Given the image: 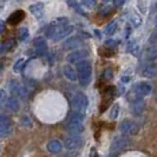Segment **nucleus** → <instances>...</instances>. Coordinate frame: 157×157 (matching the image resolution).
<instances>
[{
	"label": "nucleus",
	"mask_w": 157,
	"mask_h": 157,
	"mask_svg": "<svg viewBox=\"0 0 157 157\" xmlns=\"http://www.w3.org/2000/svg\"><path fill=\"white\" fill-rule=\"evenodd\" d=\"M71 105L77 112H82L84 113V111L87 109V105H89V99L84 94L78 92L73 96L72 101H71Z\"/></svg>",
	"instance_id": "5"
},
{
	"label": "nucleus",
	"mask_w": 157,
	"mask_h": 157,
	"mask_svg": "<svg viewBox=\"0 0 157 157\" xmlns=\"http://www.w3.org/2000/svg\"><path fill=\"white\" fill-rule=\"evenodd\" d=\"M82 39L79 37H72L70 39H67L64 43V48L65 50H70V48H76L79 45H82Z\"/></svg>",
	"instance_id": "18"
},
{
	"label": "nucleus",
	"mask_w": 157,
	"mask_h": 157,
	"mask_svg": "<svg viewBox=\"0 0 157 157\" xmlns=\"http://www.w3.org/2000/svg\"><path fill=\"white\" fill-rule=\"evenodd\" d=\"M84 113L75 111L73 113H71L67 121V130L70 131L73 136H78L79 134L83 132L84 130Z\"/></svg>",
	"instance_id": "2"
},
{
	"label": "nucleus",
	"mask_w": 157,
	"mask_h": 157,
	"mask_svg": "<svg viewBox=\"0 0 157 157\" xmlns=\"http://www.w3.org/2000/svg\"><path fill=\"white\" fill-rule=\"evenodd\" d=\"M152 91V86L150 83H147V82H140L138 84H136L134 86V89L131 90L130 94L134 96V99L132 102H136V101H141L142 97H145L148 94H151Z\"/></svg>",
	"instance_id": "4"
},
{
	"label": "nucleus",
	"mask_w": 157,
	"mask_h": 157,
	"mask_svg": "<svg viewBox=\"0 0 157 157\" xmlns=\"http://www.w3.org/2000/svg\"><path fill=\"white\" fill-rule=\"evenodd\" d=\"M72 31H73V26H71L69 24L62 25V26H55L50 24V26L46 30V37L51 38L53 41H59L64 39L65 37H67Z\"/></svg>",
	"instance_id": "1"
},
{
	"label": "nucleus",
	"mask_w": 157,
	"mask_h": 157,
	"mask_svg": "<svg viewBox=\"0 0 157 157\" xmlns=\"http://www.w3.org/2000/svg\"><path fill=\"white\" fill-rule=\"evenodd\" d=\"M64 75H65V77L71 80V82H75L76 79H77V73H76V71L73 70L72 67H71L70 65H65L64 66Z\"/></svg>",
	"instance_id": "19"
},
{
	"label": "nucleus",
	"mask_w": 157,
	"mask_h": 157,
	"mask_svg": "<svg viewBox=\"0 0 157 157\" xmlns=\"http://www.w3.org/2000/svg\"><path fill=\"white\" fill-rule=\"evenodd\" d=\"M113 4H115V5H117V6H119V5L125 4V1H113Z\"/></svg>",
	"instance_id": "38"
},
{
	"label": "nucleus",
	"mask_w": 157,
	"mask_h": 157,
	"mask_svg": "<svg viewBox=\"0 0 157 157\" xmlns=\"http://www.w3.org/2000/svg\"><path fill=\"white\" fill-rule=\"evenodd\" d=\"M24 18H25V12H24L23 10H18V11L13 12L11 16L8 17V24L18 25L20 21H23Z\"/></svg>",
	"instance_id": "12"
},
{
	"label": "nucleus",
	"mask_w": 157,
	"mask_h": 157,
	"mask_svg": "<svg viewBox=\"0 0 157 157\" xmlns=\"http://www.w3.org/2000/svg\"><path fill=\"white\" fill-rule=\"evenodd\" d=\"M77 77L79 79V83L82 86H86L91 82L92 76V66L89 60H82L77 63Z\"/></svg>",
	"instance_id": "3"
},
{
	"label": "nucleus",
	"mask_w": 157,
	"mask_h": 157,
	"mask_svg": "<svg viewBox=\"0 0 157 157\" xmlns=\"http://www.w3.org/2000/svg\"><path fill=\"white\" fill-rule=\"evenodd\" d=\"M82 144H83V140L79 136H73V135L66 137L64 141V145L67 150H77L82 147Z\"/></svg>",
	"instance_id": "7"
},
{
	"label": "nucleus",
	"mask_w": 157,
	"mask_h": 157,
	"mask_svg": "<svg viewBox=\"0 0 157 157\" xmlns=\"http://www.w3.org/2000/svg\"><path fill=\"white\" fill-rule=\"evenodd\" d=\"M13 45H14V41H13V40H7L6 43H4V44L1 45V47H0V52H6V51H8Z\"/></svg>",
	"instance_id": "24"
},
{
	"label": "nucleus",
	"mask_w": 157,
	"mask_h": 157,
	"mask_svg": "<svg viewBox=\"0 0 157 157\" xmlns=\"http://www.w3.org/2000/svg\"><path fill=\"white\" fill-rule=\"evenodd\" d=\"M154 7H155V11H157V2H155V5H154Z\"/></svg>",
	"instance_id": "39"
},
{
	"label": "nucleus",
	"mask_w": 157,
	"mask_h": 157,
	"mask_svg": "<svg viewBox=\"0 0 157 157\" xmlns=\"http://www.w3.org/2000/svg\"><path fill=\"white\" fill-rule=\"evenodd\" d=\"M10 132H11L10 129H7V128H5V126H2L0 124V138H1V137H6Z\"/></svg>",
	"instance_id": "27"
},
{
	"label": "nucleus",
	"mask_w": 157,
	"mask_h": 157,
	"mask_svg": "<svg viewBox=\"0 0 157 157\" xmlns=\"http://www.w3.org/2000/svg\"><path fill=\"white\" fill-rule=\"evenodd\" d=\"M101 53H102L103 57H112V56L115 55V50H111V48L104 47L102 51H101Z\"/></svg>",
	"instance_id": "25"
},
{
	"label": "nucleus",
	"mask_w": 157,
	"mask_h": 157,
	"mask_svg": "<svg viewBox=\"0 0 157 157\" xmlns=\"http://www.w3.org/2000/svg\"><path fill=\"white\" fill-rule=\"evenodd\" d=\"M4 67H5V65H4V59H1V60H0V73L2 72Z\"/></svg>",
	"instance_id": "37"
},
{
	"label": "nucleus",
	"mask_w": 157,
	"mask_h": 157,
	"mask_svg": "<svg viewBox=\"0 0 157 157\" xmlns=\"http://www.w3.org/2000/svg\"><path fill=\"white\" fill-rule=\"evenodd\" d=\"M129 144V138L126 136H118L113 140V143H112V147H111V150L115 151V150H121L123 148H125L126 145Z\"/></svg>",
	"instance_id": "11"
},
{
	"label": "nucleus",
	"mask_w": 157,
	"mask_h": 157,
	"mask_svg": "<svg viewBox=\"0 0 157 157\" xmlns=\"http://www.w3.org/2000/svg\"><path fill=\"white\" fill-rule=\"evenodd\" d=\"M119 130L126 136H134V135L138 134L140 126L132 121H123L122 124L119 125Z\"/></svg>",
	"instance_id": "6"
},
{
	"label": "nucleus",
	"mask_w": 157,
	"mask_h": 157,
	"mask_svg": "<svg viewBox=\"0 0 157 157\" xmlns=\"http://www.w3.org/2000/svg\"><path fill=\"white\" fill-rule=\"evenodd\" d=\"M103 78H105L106 80L112 78V71H111L110 69H109V70L104 71V76H103Z\"/></svg>",
	"instance_id": "33"
},
{
	"label": "nucleus",
	"mask_w": 157,
	"mask_h": 157,
	"mask_svg": "<svg viewBox=\"0 0 157 157\" xmlns=\"http://www.w3.org/2000/svg\"><path fill=\"white\" fill-rule=\"evenodd\" d=\"M23 64H24V59L18 60V62L16 63V65H14V71H16V72H19V71L23 69V66H24Z\"/></svg>",
	"instance_id": "31"
},
{
	"label": "nucleus",
	"mask_w": 157,
	"mask_h": 157,
	"mask_svg": "<svg viewBox=\"0 0 157 157\" xmlns=\"http://www.w3.org/2000/svg\"><path fill=\"white\" fill-rule=\"evenodd\" d=\"M144 108H145V104L143 101H136V102H132L131 103V112L136 115V116H140L143 113V111H144Z\"/></svg>",
	"instance_id": "14"
},
{
	"label": "nucleus",
	"mask_w": 157,
	"mask_h": 157,
	"mask_svg": "<svg viewBox=\"0 0 157 157\" xmlns=\"http://www.w3.org/2000/svg\"><path fill=\"white\" fill-rule=\"evenodd\" d=\"M80 4H82V5H84V6H86L87 8H91V7H94L97 2L94 1V0H85V1H82Z\"/></svg>",
	"instance_id": "29"
},
{
	"label": "nucleus",
	"mask_w": 157,
	"mask_h": 157,
	"mask_svg": "<svg viewBox=\"0 0 157 157\" xmlns=\"http://www.w3.org/2000/svg\"><path fill=\"white\" fill-rule=\"evenodd\" d=\"M116 46H117V43H116V41H113V40L109 39L108 41H105V46L104 47H106V48H111V47H116Z\"/></svg>",
	"instance_id": "32"
},
{
	"label": "nucleus",
	"mask_w": 157,
	"mask_h": 157,
	"mask_svg": "<svg viewBox=\"0 0 157 157\" xmlns=\"http://www.w3.org/2000/svg\"><path fill=\"white\" fill-rule=\"evenodd\" d=\"M145 58H147L148 60H152V62L157 60V45L151 46L149 50L147 51V56H145Z\"/></svg>",
	"instance_id": "20"
},
{
	"label": "nucleus",
	"mask_w": 157,
	"mask_h": 157,
	"mask_svg": "<svg viewBox=\"0 0 157 157\" xmlns=\"http://www.w3.org/2000/svg\"><path fill=\"white\" fill-rule=\"evenodd\" d=\"M4 30H5V23L2 20H0V33H2Z\"/></svg>",
	"instance_id": "36"
},
{
	"label": "nucleus",
	"mask_w": 157,
	"mask_h": 157,
	"mask_svg": "<svg viewBox=\"0 0 157 157\" xmlns=\"http://www.w3.org/2000/svg\"><path fill=\"white\" fill-rule=\"evenodd\" d=\"M142 75L144 76V77H147V78H154V77H156L157 76V64L152 63V64H149V65H147L143 71H142Z\"/></svg>",
	"instance_id": "13"
},
{
	"label": "nucleus",
	"mask_w": 157,
	"mask_h": 157,
	"mask_svg": "<svg viewBox=\"0 0 157 157\" xmlns=\"http://www.w3.org/2000/svg\"><path fill=\"white\" fill-rule=\"evenodd\" d=\"M5 104H6V108L10 111H12V112H17V111H19V109H20V103H19V101L17 99L16 97L7 98V101H6Z\"/></svg>",
	"instance_id": "17"
},
{
	"label": "nucleus",
	"mask_w": 157,
	"mask_h": 157,
	"mask_svg": "<svg viewBox=\"0 0 157 157\" xmlns=\"http://www.w3.org/2000/svg\"><path fill=\"white\" fill-rule=\"evenodd\" d=\"M132 23H134L135 26H138V25H141L142 21H141V19L136 16V17H134V18H132Z\"/></svg>",
	"instance_id": "34"
},
{
	"label": "nucleus",
	"mask_w": 157,
	"mask_h": 157,
	"mask_svg": "<svg viewBox=\"0 0 157 157\" xmlns=\"http://www.w3.org/2000/svg\"><path fill=\"white\" fill-rule=\"evenodd\" d=\"M7 101V94L5 90H0V105H2L4 103Z\"/></svg>",
	"instance_id": "28"
},
{
	"label": "nucleus",
	"mask_w": 157,
	"mask_h": 157,
	"mask_svg": "<svg viewBox=\"0 0 157 157\" xmlns=\"http://www.w3.org/2000/svg\"><path fill=\"white\" fill-rule=\"evenodd\" d=\"M116 30H117V23H116V21H111V23L108 24V26L105 27V33H106L108 36H112Z\"/></svg>",
	"instance_id": "22"
},
{
	"label": "nucleus",
	"mask_w": 157,
	"mask_h": 157,
	"mask_svg": "<svg viewBox=\"0 0 157 157\" xmlns=\"http://www.w3.org/2000/svg\"><path fill=\"white\" fill-rule=\"evenodd\" d=\"M48 152L51 154H59L62 151V143L57 140H53V141H50L46 145Z\"/></svg>",
	"instance_id": "15"
},
{
	"label": "nucleus",
	"mask_w": 157,
	"mask_h": 157,
	"mask_svg": "<svg viewBox=\"0 0 157 157\" xmlns=\"http://www.w3.org/2000/svg\"><path fill=\"white\" fill-rule=\"evenodd\" d=\"M0 124L11 130V126H12V121H11L7 116H5V115H0Z\"/></svg>",
	"instance_id": "23"
},
{
	"label": "nucleus",
	"mask_w": 157,
	"mask_h": 157,
	"mask_svg": "<svg viewBox=\"0 0 157 157\" xmlns=\"http://www.w3.org/2000/svg\"><path fill=\"white\" fill-rule=\"evenodd\" d=\"M30 11H31V13L36 17L37 19H40L41 17L44 16V6H43V4H40V2H37V4H34V5H31V6H30Z\"/></svg>",
	"instance_id": "16"
},
{
	"label": "nucleus",
	"mask_w": 157,
	"mask_h": 157,
	"mask_svg": "<svg viewBox=\"0 0 157 157\" xmlns=\"http://www.w3.org/2000/svg\"><path fill=\"white\" fill-rule=\"evenodd\" d=\"M29 36H30V32H29V30L26 27L19 29V31H18V38H19V40L24 41V40H26L29 38Z\"/></svg>",
	"instance_id": "21"
},
{
	"label": "nucleus",
	"mask_w": 157,
	"mask_h": 157,
	"mask_svg": "<svg viewBox=\"0 0 157 157\" xmlns=\"http://www.w3.org/2000/svg\"><path fill=\"white\" fill-rule=\"evenodd\" d=\"M155 23H156V25H157V17H156V19H155Z\"/></svg>",
	"instance_id": "40"
},
{
	"label": "nucleus",
	"mask_w": 157,
	"mask_h": 157,
	"mask_svg": "<svg viewBox=\"0 0 157 157\" xmlns=\"http://www.w3.org/2000/svg\"><path fill=\"white\" fill-rule=\"evenodd\" d=\"M149 43L150 44H156L157 43V30H155L151 33V36H150L149 38Z\"/></svg>",
	"instance_id": "30"
},
{
	"label": "nucleus",
	"mask_w": 157,
	"mask_h": 157,
	"mask_svg": "<svg viewBox=\"0 0 157 157\" xmlns=\"http://www.w3.org/2000/svg\"><path fill=\"white\" fill-rule=\"evenodd\" d=\"M87 56H89V52L86 50H77V51H73L72 53L67 56V62L72 64H77L79 62H82V60H85V58Z\"/></svg>",
	"instance_id": "8"
},
{
	"label": "nucleus",
	"mask_w": 157,
	"mask_h": 157,
	"mask_svg": "<svg viewBox=\"0 0 157 157\" xmlns=\"http://www.w3.org/2000/svg\"><path fill=\"white\" fill-rule=\"evenodd\" d=\"M33 46L36 48V52L38 55H45L47 50V45H46V40L44 39L43 37H38L33 40Z\"/></svg>",
	"instance_id": "10"
},
{
	"label": "nucleus",
	"mask_w": 157,
	"mask_h": 157,
	"mask_svg": "<svg viewBox=\"0 0 157 157\" xmlns=\"http://www.w3.org/2000/svg\"><path fill=\"white\" fill-rule=\"evenodd\" d=\"M118 111H119V106L117 104L113 105V108L111 109V113H110V118L111 119H116L118 117Z\"/></svg>",
	"instance_id": "26"
},
{
	"label": "nucleus",
	"mask_w": 157,
	"mask_h": 157,
	"mask_svg": "<svg viewBox=\"0 0 157 157\" xmlns=\"http://www.w3.org/2000/svg\"><path fill=\"white\" fill-rule=\"evenodd\" d=\"M10 91L14 94V96H18V97H20V98H25L26 94H27L26 89H25L21 84L17 83L14 80H12V82L10 83Z\"/></svg>",
	"instance_id": "9"
},
{
	"label": "nucleus",
	"mask_w": 157,
	"mask_h": 157,
	"mask_svg": "<svg viewBox=\"0 0 157 157\" xmlns=\"http://www.w3.org/2000/svg\"><path fill=\"white\" fill-rule=\"evenodd\" d=\"M89 157H98V155H97V151H96V149L94 148H92L91 149V152H90V156Z\"/></svg>",
	"instance_id": "35"
}]
</instances>
